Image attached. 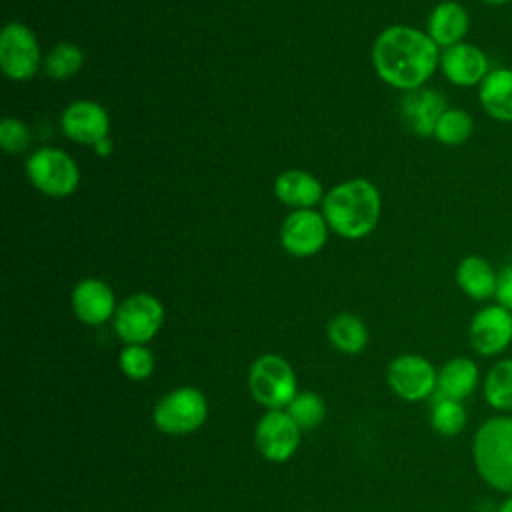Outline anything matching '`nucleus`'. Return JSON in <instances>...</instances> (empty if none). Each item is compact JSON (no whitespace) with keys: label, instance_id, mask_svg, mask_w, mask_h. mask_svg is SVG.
<instances>
[{"label":"nucleus","instance_id":"obj_1","mask_svg":"<svg viewBox=\"0 0 512 512\" xmlns=\"http://www.w3.org/2000/svg\"><path fill=\"white\" fill-rule=\"evenodd\" d=\"M372 60L378 76L400 90H418L440 62L438 44L410 26H390L378 34Z\"/></svg>","mask_w":512,"mask_h":512},{"label":"nucleus","instance_id":"obj_2","mask_svg":"<svg viewBox=\"0 0 512 512\" xmlns=\"http://www.w3.org/2000/svg\"><path fill=\"white\" fill-rule=\"evenodd\" d=\"M322 216L336 234L350 240L364 238L378 222L380 194L364 178L346 180L324 196Z\"/></svg>","mask_w":512,"mask_h":512},{"label":"nucleus","instance_id":"obj_3","mask_svg":"<svg viewBox=\"0 0 512 512\" xmlns=\"http://www.w3.org/2000/svg\"><path fill=\"white\" fill-rule=\"evenodd\" d=\"M472 460L490 488L512 494V414L490 416L476 428Z\"/></svg>","mask_w":512,"mask_h":512},{"label":"nucleus","instance_id":"obj_4","mask_svg":"<svg viewBox=\"0 0 512 512\" xmlns=\"http://www.w3.org/2000/svg\"><path fill=\"white\" fill-rule=\"evenodd\" d=\"M248 390L266 410H284L298 394L294 368L278 354H262L250 364Z\"/></svg>","mask_w":512,"mask_h":512},{"label":"nucleus","instance_id":"obj_5","mask_svg":"<svg viewBox=\"0 0 512 512\" xmlns=\"http://www.w3.org/2000/svg\"><path fill=\"white\" fill-rule=\"evenodd\" d=\"M208 418V400L196 386H178L166 392L152 410L154 426L168 436H186L202 428Z\"/></svg>","mask_w":512,"mask_h":512},{"label":"nucleus","instance_id":"obj_6","mask_svg":"<svg viewBox=\"0 0 512 512\" xmlns=\"http://www.w3.org/2000/svg\"><path fill=\"white\" fill-rule=\"evenodd\" d=\"M164 322V306L152 294H132L114 312V332L124 344H148Z\"/></svg>","mask_w":512,"mask_h":512},{"label":"nucleus","instance_id":"obj_7","mask_svg":"<svg viewBox=\"0 0 512 512\" xmlns=\"http://www.w3.org/2000/svg\"><path fill=\"white\" fill-rule=\"evenodd\" d=\"M26 176L40 192L62 198L78 186V166L60 148H40L26 160Z\"/></svg>","mask_w":512,"mask_h":512},{"label":"nucleus","instance_id":"obj_8","mask_svg":"<svg viewBox=\"0 0 512 512\" xmlns=\"http://www.w3.org/2000/svg\"><path fill=\"white\" fill-rule=\"evenodd\" d=\"M386 380L398 398L406 402H420L436 394L438 370L428 358L408 352L396 356L388 364Z\"/></svg>","mask_w":512,"mask_h":512},{"label":"nucleus","instance_id":"obj_9","mask_svg":"<svg viewBox=\"0 0 512 512\" xmlns=\"http://www.w3.org/2000/svg\"><path fill=\"white\" fill-rule=\"evenodd\" d=\"M302 430L286 410H266L254 428V442L268 462L290 460L300 446Z\"/></svg>","mask_w":512,"mask_h":512},{"label":"nucleus","instance_id":"obj_10","mask_svg":"<svg viewBox=\"0 0 512 512\" xmlns=\"http://www.w3.org/2000/svg\"><path fill=\"white\" fill-rule=\"evenodd\" d=\"M0 66L12 80H28L40 66V48L32 30L20 22H10L0 34Z\"/></svg>","mask_w":512,"mask_h":512},{"label":"nucleus","instance_id":"obj_11","mask_svg":"<svg viewBox=\"0 0 512 512\" xmlns=\"http://www.w3.org/2000/svg\"><path fill=\"white\" fill-rule=\"evenodd\" d=\"M470 344L480 356H498L512 342V312L500 304L480 308L468 328Z\"/></svg>","mask_w":512,"mask_h":512},{"label":"nucleus","instance_id":"obj_12","mask_svg":"<svg viewBox=\"0 0 512 512\" xmlns=\"http://www.w3.org/2000/svg\"><path fill=\"white\" fill-rule=\"evenodd\" d=\"M328 236L326 218L310 208H302L292 212L280 230V240L286 252L298 258L312 256L320 252Z\"/></svg>","mask_w":512,"mask_h":512},{"label":"nucleus","instance_id":"obj_13","mask_svg":"<svg viewBox=\"0 0 512 512\" xmlns=\"http://www.w3.org/2000/svg\"><path fill=\"white\" fill-rule=\"evenodd\" d=\"M64 134L78 144H98L108 138L110 120L106 110L92 100H76L62 112Z\"/></svg>","mask_w":512,"mask_h":512},{"label":"nucleus","instance_id":"obj_14","mask_svg":"<svg viewBox=\"0 0 512 512\" xmlns=\"http://www.w3.org/2000/svg\"><path fill=\"white\" fill-rule=\"evenodd\" d=\"M116 298L112 288L96 278L80 280L72 290V310L76 318L90 326H100L114 318Z\"/></svg>","mask_w":512,"mask_h":512},{"label":"nucleus","instance_id":"obj_15","mask_svg":"<svg viewBox=\"0 0 512 512\" xmlns=\"http://www.w3.org/2000/svg\"><path fill=\"white\" fill-rule=\"evenodd\" d=\"M440 68L444 76L456 86H476L488 76V58L474 44H454L440 54Z\"/></svg>","mask_w":512,"mask_h":512},{"label":"nucleus","instance_id":"obj_16","mask_svg":"<svg viewBox=\"0 0 512 512\" xmlns=\"http://www.w3.org/2000/svg\"><path fill=\"white\" fill-rule=\"evenodd\" d=\"M478 382L480 372L476 362L468 356H454L440 366L434 396L462 402L476 390Z\"/></svg>","mask_w":512,"mask_h":512},{"label":"nucleus","instance_id":"obj_17","mask_svg":"<svg viewBox=\"0 0 512 512\" xmlns=\"http://www.w3.org/2000/svg\"><path fill=\"white\" fill-rule=\"evenodd\" d=\"M470 26L468 12L462 4L446 0L440 2L428 18V36L444 48L460 44Z\"/></svg>","mask_w":512,"mask_h":512},{"label":"nucleus","instance_id":"obj_18","mask_svg":"<svg viewBox=\"0 0 512 512\" xmlns=\"http://www.w3.org/2000/svg\"><path fill=\"white\" fill-rule=\"evenodd\" d=\"M444 110V98L436 90L418 88L402 100V116L418 136H434V126Z\"/></svg>","mask_w":512,"mask_h":512},{"label":"nucleus","instance_id":"obj_19","mask_svg":"<svg viewBox=\"0 0 512 512\" xmlns=\"http://www.w3.org/2000/svg\"><path fill=\"white\" fill-rule=\"evenodd\" d=\"M274 192L280 202L298 210L316 206L322 198V184L308 172L286 170L274 182Z\"/></svg>","mask_w":512,"mask_h":512},{"label":"nucleus","instance_id":"obj_20","mask_svg":"<svg viewBox=\"0 0 512 512\" xmlns=\"http://www.w3.org/2000/svg\"><path fill=\"white\" fill-rule=\"evenodd\" d=\"M498 272L482 256H466L456 268V282L460 290L472 300H488L496 296Z\"/></svg>","mask_w":512,"mask_h":512},{"label":"nucleus","instance_id":"obj_21","mask_svg":"<svg viewBox=\"0 0 512 512\" xmlns=\"http://www.w3.org/2000/svg\"><path fill=\"white\" fill-rule=\"evenodd\" d=\"M478 98L492 118L512 122V70L498 68L488 72L480 84Z\"/></svg>","mask_w":512,"mask_h":512},{"label":"nucleus","instance_id":"obj_22","mask_svg":"<svg viewBox=\"0 0 512 512\" xmlns=\"http://www.w3.org/2000/svg\"><path fill=\"white\" fill-rule=\"evenodd\" d=\"M328 340L342 354H360L368 344L366 324L348 312L336 314L328 322Z\"/></svg>","mask_w":512,"mask_h":512},{"label":"nucleus","instance_id":"obj_23","mask_svg":"<svg viewBox=\"0 0 512 512\" xmlns=\"http://www.w3.org/2000/svg\"><path fill=\"white\" fill-rule=\"evenodd\" d=\"M482 392L492 410L498 414L512 412V358H502L488 368L482 380Z\"/></svg>","mask_w":512,"mask_h":512},{"label":"nucleus","instance_id":"obj_24","mask_svg":"<svg viewBox=\"0 0 512 512\" xmlns=\"http://www.w3.org/2000/svg\"><path fill=\"white\" fill-rule=\"evenodd\" d=\"M466 408L460 400H450L442 396H432L430 406V426L436 434L452 438L458 436L466 426Z\"/></svg>","mask_w":512,"mask_h":512},{"label":"nucleus","instance_id":"obj_25","mask_svg":"<svg viewBox=\"0 0 512 512\" xmlns=\"http://www.w3.org/2000/svg\"><path fill=\"white\" fill-rule=\"evenodd\" d=\"M474 130V120L466 110L460 108H446L436 126H434V138L448 146L464 144Z\"/></svg>","mask_w":512,"mask_h":512},{"label":"nucleus","instance_id":"obj_26","mask_svg":"<svg viewBox=\"0 0 512 512\" xmlns=\"http://www.w3.org/2000/svg\"><path fill=\"white\" fill-rule=\"evenodd\" d=\"M284 410L298 424L300 430L316 428L324 420V414H326L324 400L320 398V394H316L312 390L298 392Z\"/></svg>","mask_w":512,"mask_h":512},{"label":"nucleus","instance_id":"obj_27","mask_svg":"<svg viewBox=\"0 0 512 512\" xmlns=\"http://www.w3.org/2000/svg\"><path fill=\"white\" fill-rule=\"evenodd\" d=\"M84 62V54L76 44L62 42L50 50L44 60V72L54 80H66L74 76Z\"/></svg>","mask_w":512,"mask_h":512},{"label":"nucleus","instance_id":"obj_28","mask_svg":"<svg viewBox=\"0 0 512 512\" xmlns=\"http://www.w3.org/2000/svg\"><path fill=\"white\" fill-rule=\"evenodd\" d=\"M120 370L130 380H146L154 372V354L146 344H126L118 356Z\"/></svg>","mask_w":512,"mask_h":512},{"label":"nucleus","instance_id":"obj_29","mask_svg":"<svg viewBox=\"0 0 512 512\" xmlns=\"http://www.w3.org/2000/svg\"><path fill=\"white\" fill-rule=\"evenodd\" d=\"M30 132L18 118H4L0 124V144L8 154H18L28 148Z\"/></svg>","mask_w":512,"mask_h":512},{"label":"nucleus","instance_id":"obj_30","mask_svg":"<svg viewBox=\"0 0 512 512\" xmlns=\"http://www.w3.org/2000/svg\"><path fill=\"white\" fill-rule=\"evenodd\" d=\"M496 302L512 312V262L506 264L496 278Z\"/></svg>","mask_w":512,"mask_h":512},{"label":"nucleus","instance_id":"obj_31","mask_svg":"<svg viewBox=\"0 0 512 512\" xmlns=\"http://www.w3.org/2000/svg\"><path fill=\"white\" fill-rule=\"evenodd\" d=\"M94 148H96V152H98L100 156H106V154L112 150V144H110L108 138H104V140H100L98 144H94Z\"/></svg>","mask_w":512,"mask_h":512},{"label":"nucleus","instance_id":"obj_32","mask_svg":"<svg viewBox=\"0 0 512 512\" xmlns=\"http://www.w3.org/2000/svg\"><path fill=\"white\" fill-rule=\"evenodd\" d=\"M496 512H512V494L504 498V502L498 506Z\"/></svg>","mask_w":512,"mask_h":512},{"label":"nucleus","instance_id":"obj_33","mask_svg":"<svg viewBox=\"0 0 512 512\" xmlns=\"http://www.w3.org/2000/svg\"><path fill=\"white\" fill-rule=\"evenodd\" d=\"M484 2H486V4H496V6H498V4H506V2H510V0H484Z\"/></svg>","mask_w":512,"mask_h":512}]
</instances>
